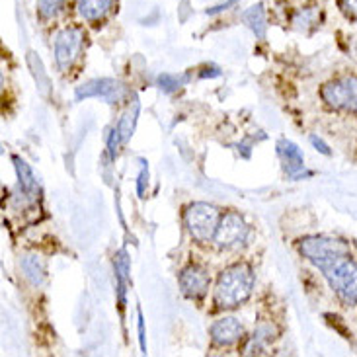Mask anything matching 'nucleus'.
<instances>
[{
    "label": "nucleus",
    "mask_w": 357,
    "mask_h": 357,
    "mask_svg": "<svg viewBox=\"0 0 357 357\" xmlns=\"http://www.w3.org/2000/svg\"><path fill=\"white\" fill-rule=\"evenodd\" d=\"M139 344H141V351L146 354V342H145V320H143V312L139 310Z\"/></svg>",
    "instance_id": "nucleus-27"
},
{
    "label": "nucleus",
    "mask_w": 357,
    "mask_h": 357,
    "mask_svg": "<svg viewBox=\"0 0 357 357\" xmlns=\"http://www.w3.org/2000/svg\"><path fill=\"white\" fill-rule=\"evenodd\" d=\"M22 270H24V275L28 278V281L31 285H41L43 283V278H45V270H43V264L39 261L38 256H26L22 260Z\"/></svg>",
    "instance_id": "nucleus-18"
},
{
    "label": "nucleus",
    "mask_w": 357,
    "mask_h": 357,
    "mask_svg": "<svg viewBox=\"0 0 357 357\" xmlns=\"http://www.w3.org/2000/svg\"><path fill=\"white\" fill-rule=\"evenodd\" d=\"M278 153H280L281 160H283V168L285 172L297 180L301 176H305V160H303V153L301 149L293 141H287V139H281L278 143Z\"/></svg>",
    "instance_id": "nucleus-10"
},
{
    "label": "nucleus",
    "mask_w": 357,
    "mask_h": 357,
    "mask_svg": "<svg viewBox=\"0 0 357 357\" xmlns=\"http://www.w3.org/2000/svg\"><path fill=\"white\" fill-rule=\"evenodd\" d=\"M310 143H312V146H314V149H317L319 153H322V155H326V156L332 155V151H330V146L326 145V143H324L322 139H319V137H317V135L310 137Z\"/></svg>",
    "instance_id": "nucleus-26"
},
{
    "label": "nucleus",
    "mask_w": 357,
    "mask_h": 357,
    "mask_svg": "<svg viewBox=\"0 0 357 357\" xmlns=\"http://www.w3.org/2000/svg\"><path fill=\"white\" fill-rule=\"evenodd\" d=\"M330 287L344 305H357V264L349 256H340L334 261L320 268Z\"/></svg>",
    "instance_id": "nucleus-2"
},
{
    "label": "nucleus",
    "mask_w": 357,
    "mask_h": 357,
    "mask_svg": "<svg viewBox=\"0 0 357 357\" xmlns=\"http://www.w3.org/2000/svg\"><path fill=\"white\" fill-rule=\"evenodd\" d=\"M219 222H221L219 209L209 203H192L183 213V225L197 242H207L215 238Z\"/></svg>",
    "instance_id": "nucleus-4"
},
{
    "label": "nucleus",
    "mask_w": 357,
    "mask_h": 357,
    "mask_svg": "<svg viewBox=\"0 0 357 357\" xmlns=\"http://www.w3.org/2000/svg\"><path fill=\"white\" fill-rule=\"evenodd\" d=\"M342 14L349 20H357V0H338Z\"/></svg>",
    "instance_id": "nucleus-24"
},
{
    "label": "nucleus",
    "mask_w": 357,
    "mask_h": 357,
    "mask_svg": "<svg viewBox=\"0 0 357 357\" xmlns=\"http://www.w3.org/2000/svg\"><path fill=\"white\" fill-rule=\"evenodd\" d=\"M114 268H116V280H117V299H119V307L123 309L126 305V289H127V280H129V258H127L126 250H119L114 261Z\"/></svg>",
    "instance_id": "nucleus-14"
},
{
    "label": "nucleus",
    "mask_w": 357,
    "mask_h": 357,
    "mask_svg": "<svg viewBox=\"0 0 357 357\" xmlns=\"http://www.w3.org/2000/svg\"><path fill=\"white\" fill-rule=\"evenodd\" d=\"M242 20L248 28L254 31L256 38L264 39L266 38V29H268V24H266V10H264V4H254L250 8L246 10L242 14Z\"/></svg>",
    "instance_id": "nucleus-15"
},
{
    "label": "nucleus",
    "mask_w": 357,
    "mask_h": 357,
    "mask_svg": "<svg viewBox=\"0 0 357 357\" xmlns=\"http://www.w3.org/2000/svg\"><path fill=\"white\" fill-rule=\"evenodd\" d=\"M65 0H38V14L43 20L55 18Z\"/></svg>",
    "instance_id": "nucleus-21"
},
{
    "label": "nucleus",
    "mask_w": 357,
    "mask_h": 357,
    "mask_svg": "<svg viewBox=\"0 0 357 357\" xmlns=\"http://www.w3.org/2000/svg\"><path fill=\"white\" fill-rule=\"evenodd\" d=\"M322 100L334 109L357 114V77H344L324 84L320 90Z\"/></svg>",
    "instance_id": "nucleus-5"
},
{
    "label": "nucleus",
    "mask_w": 357,
    "mask_h": 357,
    "mask_svg": "<svg viewBox=\"0 0 357 357\" xmlns=\"http://www.w3.org/2000/svg\"><path fill=\"white\" fill-rule=\"evenodd\" d=\"M28 63L31 70H33V77H36V82H38L39 90H41V94L45 96L49 92V77L45 75V70H43V65H41V61L36 53H29L28 55Z\"/></svg>",
    "instance_id": "nucleus-20"
},
{
    "label": "nucleus",
    "mask_w": 357,
    "mask_h": 357,
    "mask_svg": "<svg viewBox=\"0 0 357 357\" xmlns=\"http://www.w3.org/2000/svg\"><path fill=\"white\" fill-rule=\"evenodd\" d=\"M180 287L182 293L190 299H202L203 295L209 289V275L203 270L202 266H188L180 273Z\"/></svg>",
    "instance_id": "nucleus-9"
},
{
    "label": "nucleus",
    "mask_w": 357,
    "mask_h": 357,
    "mask_svg": "<svg viewBox=\"0 0 357 357\" xmlns=\"http://www.w3.org/2000/svg\"><path fill=\"white\" fill-rule=\"evenodd\" d=\"M299 252L303 258L320 270L340 256H349V246L332 236H305L299 241Z\"/></svg>",
    "instance_id": "nucleus-3"
},
{
    "label": "nucleus",
    "mask_w": 357,
    "mask_h": 357,
    "mask_svg": "<svg viewBox=\"0 0 357 357\" xmlns=\"http://www.w3.org/2000/svg\"><path fill=\"white\" fill-rule=\"evenodd\" d=\"M141 172H139V178H137V193L139 197H145V185L146 180H149V168H146V162L141 158Z\"/></svg>",
    "instance_id": "nucleus-23"
},
{
    "label": "nucleus",
    "mask_w": 357,
    "mask_h": 357,
    "mask_svg": "<svg viewBox=\"0 0 357 357\" xmlns=\"http://www.w3.org/2000/svg\"><path fill=\"white\" fill-rule=\"evenodd\" d=\"M242 336V324L232 317L217 320L211 326V340L215 346H231Z\"/></svg>",
    "instance_id": "nucleus-11"
},
{
    "label": "nucleus",
    "mask_w": 357,
    "mask_h": 357,
    "mask_svg": "<svg viewBox=\"0 0 357 357\" xmlns=\"http://www.w3.org/2000/svg\"><path fill=\"white\" fill-rule=\"evenodd\" d=\"M273 338H275V336H273V328H271V326H261V328H258L252 334V338L248 340V344L244 346V354H246V356L264 354L266 344L271 342Z\"/></svg>",
    "instance_id": "nucleus-16"
},
{
    "label": "nucleus",
    "mask_w": 357,
    "mask_h": 357,
    "mask_svg": "<svg viewBox=\"0 0 357 357\" xmlns=\"http://www.w3.org/2000/svg\"><path fill=\"white\" fill-rule=\"evenodd\" d=\"M119 141H121L119 129L114 127V129L109 131V139H107V153H109V158H112V160L117 156V145H119Z\"/></svg>",
    "instance_id": "nucleus-25"
},
{
    "label": "nucleus",
    "mask_w": 357,
    "mask_h": 357,
    "mask_svg": "<svg viewBox=\"0 0 357 357\" xmlns=\"http://www.w3.org/2000/svg\"><path fill=\"white\" fill-rule=\"evenodd\" d=\"M114 0H77L78 14L86 22H100L112 10Z\"/></svg>",
    "instance_id": "nucleus-13"
},
{
    "label": "nucleus",
    "mask_w": 357,
    "mask_h": 357,
    "mask_svg": "<svg viewBox=\"0 0 357 357\" xmlns=\"http://www.w3.org/2000/svg\"><path fill=\"white\" fill-rule=\"evenodd\" d=\"M188 78L185 77H178V75H160L158 77V86L162 88L165 92H174L178 88L182 86Z\"/></svg>",
    "instance_id": "nucleus-22"
},
{
    "label": "nucleus",
    "mask_w": 357,
    "mask_h": 357,
    "mask_svg": "<svg viewBox=\"0 0 357 357\" xmlns=\"http://www.w3.org/2000/svg\"><path fill=\"white\" fill-rule=\"evenodd\" d=\"M84 33L78 28L63 29L55 39V61L61 70H68L77 61L78 53L82 49Z\"/></svg>",
    "instance_id": "nucleus-8"
},
{
    "label": "nucleus",
    "mask_w": 357,
    "mask_h": 357,
    "mask_svg": "<svg viewBox=\"0 0 357 357\" xmlns=\"http://www.w3.org/2000/svg\"><path fill=\"white\" fill-rule=\"evenodd\" d=\"M137 116H139V100H133V104L127 107V112L123 114V117L119 119L117 123V129H119V135H121V143H127L133 131H135V123H137Z\"/></svg>",
    "instance_id": "nucleus-17"
},
{
    "label": "nucleus",
    "mask_w": 357,
    "mask_h": 357,
    "mask_svg": "<svg viewBox=\"0 0 357 357\" xmlns=\"http://www.w3.org/2000/svg\"><path fill=\"white\" fill-rule=\"evenodd\" d=\"M232 4H236V0H227L225 4H219V6H213V8L207 10V14H219V12H222V10H227L229 6H232Z\"/></svg>",
    "instance_id": "nucleus-28"
},
{
    "label": "nucleus",
    "mask_w": 357,
    "mask_h": 357,
    "mask_svg": "<svg viewBox=\"0 0 357 357\" xmlns=\"http://www.w3.org/2000/svg\"><path fill=\"white\" fill-rule=\"evenodd\" d=\"M248 232H250V229L238 213H227L219 222L217 232H215V242L219 248L236 250V248L244 246V242L248 238Z\"/></svg>",
    "instance_id": "nucleus-7"
},
{
    "label": "nucleus",
    "mask_w": 357,
    "mask_h": 357,
    "mask_svg": "<svg viewBox=\"0 0 357 357\" xmlns=\"http://www.w3.org/2000/svg\"><path fill=\"white\" fill-rule=\"evenodd\" d=\"M12 162H14L16 174H18L20 190L24 192V195H28V197H36L39 185H38V178H36V174H33V170H31L28 162H26V160H22L20 156H12Z\"/></svg>",
    "instance_id": "nucleus-12"
},
{
    "label": "nucleus",
    "mask_w": 357,
    "mask_h": 357,
    "mask_svg": "<svg viewBox=\"0 0 357 357\" xmlns=\"http://www.w3.org/2000/svg\"><path fill=\"white\" fill-rule=\"evenodd\" d=\"M254 271L248 264H234L222 271L215 285V305L234 309L248 299L254 289Z\"/></svg>",
    "instance_id": "nucleus-1"
},
{
    "label": "nucleus",
    "mask_w": 357,
    "mask_h": 357,
    "mask_svg": "<svg viewBox=\"0 0 357 357\" xmlns=\"http://www.w3.org/2000/svg\"><path fill=\"white\" fill-rule=\"evenodd\" d=\"M129 94V90L123 82L114 80V78H94L88 80L84 84H80L75 92L77 100H88V98H102L107 104H116L121 102Z\"/></svg>",
    "instance_id": "nucleus-6"
},
{
    "label": "nucleus",
    "mask_w": 357,
    "mask_h": 357,
    "mask_svg": "<svg viewBox=\"0 0 357 357\" xmlns=\"http://www.w3.org/2000/svg\"><path fill=\"white\" fill-rule=\"evenodd\" d=\"M320 22V12L317 8H303L295 14L293 24L295 28L303 29V31H309V29L317 28Z\"/></svg>",
    "instance_id": "nucleus-19"
}]
</instances>
